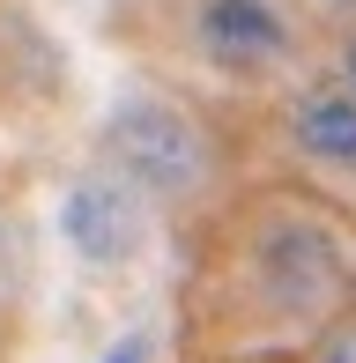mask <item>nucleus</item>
<instances>
[{"mask_svg":"<svg viewBox=\"0 0 356 363\" xmlns=\"http://www.w3.org/2000/svg\"><path fill=\"white\" fill-rule=\"evenodd\" d=\"M327 363H356V334H342V341H334V349H327Z\"/></svg>","mask_w":356,"mask_h":363,"instance_id":"nucleus-5","label":"nucleus"},{"mask_svg":"<svg viewBox=\"0 0 356 363\" xmlns=\"http://www.w3.org/2000/svg\"><path fill=\"white\" fill-rule=\"evenodd\" d=\"M104 363H141V341H126V349H111Z\"/></svg>","mask_w":356,"mask_h":363,"instance_id":"nucleus-6","label":"nucleus"},{"mask_svg":"<svg viewBox=\"0 0 356 363\" xmlns=\"http://www.w3.org/2000/svg\"><path fill=\"white\" fill-rule=\"evenodd\" d=\"M201 52L230 74H267L274 60H289V23L267 0H208L201 8Z\"/></svg>","mask_w":356,"mask_h":363,"instance_id":"nucleus-1","label":"nucleus"},{"mask_svg":"<svg viewBox=\"0 0 356 363\" xmlns=\"http://www.w3.org/2000/svg\"><path fill=\"white\" fill-rule=\"evenodd\" d=\"M289 134H297L304 156L356 171V89H319V96H304V104L289 111Z\"/></svg>","mask_w":356,"mask_h":363,"instance_id":"nucleus-4","label":"nucleus"},{"mask_svg":"<svg viewBox=\"0 0 356 363\" xmlns=\"http://www.w3.org/2000/svg\"><path fill=\"white\" fill-rule=\"evenodd\" d=\"M60 230H67L89 259H119L126 238H134V208H126L119 186H74L67 208H60Z\"/></svg>","mask_w":356,"mask_h":363,"instance_id":"nucleus-3","label":"nucleus"},{"mask_svg":"<svg viewBox=\"0 0 356 363\" xmlns=\"http://www.w3.org/2000/svg\"><path fill=\"white\" fill-rule=\"evenodd\" d=\"M349 89H356V45H349Z\"/></svg>","mask_w":356,"mask_h":363,"instance_id":"nucleus-7","label":"nucleus"},{"mask_svg":"<svg viewBox=\"0 0 356 363\" xmlns=\"http://www.w3.org/2000/svg\"><path fill=\"white\" fill-rule=\"evenodd\" d=\"M111 148H119V171L134 186H178V178H193V134L171 111H126L111 126Z\"/></svg>","mask_w":356,"mask_h":363,"instance_id":"nucleus-2","label":"nucleus"}]
</instances>
